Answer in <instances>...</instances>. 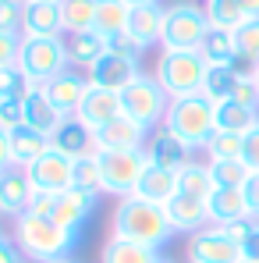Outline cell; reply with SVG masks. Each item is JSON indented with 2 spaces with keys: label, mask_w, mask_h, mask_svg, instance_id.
Returning a JSON list of instances; mask_svg holds the SVG:
<instances>
[{
  "label": "cell",
  "mask_w": 259,
  "mask_h": 263,
  "mask_svg": "<svg viewBox=\"0 0 259 263\" xmlns=\"http://www.w3.org/2000/svg\"><path fill=\"white\" fill-rule=\"evenodd\" d=\"M11 238L14 246L25 253V260L32 263H53V260H64L78 249L82 242V231H71L64 224L50 217H39V214H22V217L11 220Z\"/></svg>",
  "instance_id": "obj_1"
},
{
  "label": "cell",
  "mask_w": 259,
  "mask_h": 263,
  "mask_svg": "<svg viewBox=\"0 0 259 263\" xmlns=\"http://www.w3.org/2000/svg\"><path fill=\"white\" fill-rule=\"evenodd\" d=\"M110 235L128 238V242H138V246H149V249H164L177 231H174L171 217H167V206L149 203V199H142V196H125V199H117V206H114Z\"/></svg>",
  "instance_id": "obj_2"
},
{
  "label": "cell",
  "mask_w": 259,
  "mask_h": 263,
  "mask_svg": "<svg viewBox=\"0 0 259 263\" xmlns=\"http://www.w3.org/2000/svg\"><path fill=\"white\" fill-rule=\"evenodd\" d=\"M164 128L171 135H177L192 153H199V149H206V142L213 139V132H216V103L206 100L203 92L177 96V100L167 103Z\"/></svg>",
  "instance_id": "obj_3"
},
{
  "label": "cell",
  "mask_w": 259,
  "mask_h": 263,
  "mask_svg": "<svg viewBox=\"0 0 259 263\" xmlns=\"http://www.w3.org/2000/svg\"><path fill=\"white\" fill-rule=\"evenodd\" d=\"M206 57L199 50H160L156 57V82L164 86V92L177 100V96H192L199 92L206 82Z\"/></svg>",
  "instance_id": "obj_4"
},
{
  "label": "cell",
  "mask_w": 259,
  "mask_h": 263,
  "mask_svg": "<svg viewBox=\"0 0 259 263\" xmlns=\"http://www.w3.org/2000/svg\"><path fill=\"white\" fill-rule=\"evenodd\" d=\"M18 64L36 86H46L50 79H57L61 71L71 68L68 36H22Z\"/></svg>",
  "instance_id": "obj_5"
},
{
  "label": "cell",
  "mask_w": 259,
  "mask_h": 263,
  "mask_svg": "<svg viewBox=\"0 0 259 263\" xmlns=\"http://www.w3.org/2000/svg\"><path fill=\"white\" fill-rule=\"evenodd\" d=\"M206 29H210V18H206L203 4H195V0H174V4H167V14H164L160 50H199Z\"/></svg>",
  "instance_id": "obj_6"
},
{
  "label": "cell",
  "mask_w": 259,
  "mask_h": 263,
  "mask_svg": "<svg viewBox=\"0 0 259 263\" xmlns=\"http://www.w3.org/2000/svg\"><path fill=\"white\" fill-rule=\"evenodd\" d=\"M117 96H121V114H125V118L146 125L149 132L164 125V114H167L171 96L156 82V75H138V79H135L125 92H117Z\"/></svg>",
  "instance_id": "obj_7"
},
{
  "label": "cell",
  "mask_w": 259,
  "mask_h": 263,
  "mask_svg": "<svg viewBox=\"0 0 259 263\" xmlns=\"http://www.w3.org/2000/svg\"><path fill=\"white\" fill-rule=\"evenodd\" d=\"M99 160V181H103V196H135L138 178L146 171V149H128V153H96Z\"/></svg>",
  "instance_id": "obj_8"
},
{
  "label": "cell",
  "mask_w": 259,
  "mask_h": 263,
  "mask_svg": "<svg viewBox=\"0 0 259 263\" xmlns=\"http://www.w3.org/2000/svg\"><path fill=\"white\" fill-rule=\"evenodd\" d=\"M185 260L188 263H242L245 256H242L238 242H234L220 224H206L203 231L188 235Z\"/></svg>",
  "instance_id": "obj_9"
},
{
  "label": "cell",
  "mask_w": 259,
  "mask_h": 263,
  "mask_svg": "<svg viewBox=\"0 0 259 263\" xmlns=\"http://www.w3.org/2000/svg\"><path fill=\"white\" fill-rule=\"evenodd\" d=\"M71 171H75V160L50 146L29 167V181H32L36 192H64V189H71Z\"/></svg>",
  "instance_id": "obj_10"
},
{
  "label": "cell",
  "mask_w": 259,
  "mask_h": 263,
  "mask_svg": "<svg viewBox=\"0 0 259 263\" xmlns=\"http://www.w3.org/2000/svg\"><path fill=\"white\" fill-rule=\"evenodd\" d=\"M149 142V128L131 121V118H117L107 128L96 132V153H128V149H146Z\"/></svg>",
  "instance_id": "obj_11"
},
{
  "label": "cell",
  "mask_w": 259,
  "mask_h": 263,
  "mask_svg": "<svg viewBox=\"0 0 259 263\" xmlns=\"http://www.w3.org/2000/svg\"><path fill=\"white\" fill-rule=\"evenodd\" d=\"M146 160L149 164H156V167H167V171H181V167H188L192 160H195V153L177 139V135H171V132L164 128H153L149 132V142H146Z\"/></svg>",
  "instance_id": "obj_12"
},
{
  "label": "cell",
  "mask_w": 259,
  "mask_h": 263,
  "mask_svg": "<svg viewBox=\"0 0 259 263\" xmlns=\"http://www.w3.org/2000/svg\"><path fill=\"white\" fill-rule=\"evenodd\" d=\"M89 82L99 89H110V92H125V89L142 75V64L138 61H128V57H117V53H107L99 57L92 68L86 71Z\"/></svg>",
  "instance_id": "obj_13"
},
{
  "label": "cell",
  "mask_w": 259,
  "mask_h": 263,
  "mask_svg": "<svg viewBox=\"0 0 259 263\" xmlns=\"http://www.w3.org/2000/svg\"><path fill=\"white\" fill-rule=\"evenodd\" d=\"M32 181H29V171L25 167H7L0 171V217L14 220L22 217L32 203Z\"/></svg>",
  "instance_id": "obj_14"
},
{
  "label": "cell",
  "mask_w": 259,
  "mask_h": 263,
  "mask_svg": "<svg viewBox=\"0 0 259 263\" xmlns=\"http://www.w3.org/2000/svg\"><path fill=\"white\" fill-rule=\"evenodd\" d=\"M75 118H78V121H82L89 132L107 128L110 121H117V118H121V96H117V92H110V89L89 86L86 100H82V107L75 110Z\"/></svg>",
  "instance_id": "obj_15"
},
{
  "label": "cell",
  "mask_w": 259,
  "mask_h": 263,
  "mask_svg": "<svg viewBox=\"0 0 259 263\" xmlns=\"http://www.w3.org/2000/svg\"><path fill=\"white\" fill-rule=\"evenodd\" d=\"M96 203H99V196H96V192L64 189V192H57V203H53L50 220H57V224L71 228V231H82V224L96 214Z\"/></svg>",
  "instance_id": "obj_16"
},
{
  "label": "cell",
  "mask_w": 259,
  "mask_h": 263,
  "mask_svg": "<svg viewBox=\"0 0 259 263\" xmlns=\"http://www.w3.org/2000/svg\"><path fill=\"white\" fill-rule=\"evenodd\" d=\"M89 75L86 71H78V68H68V71H61L57 79H50L43 86V92L57 103V110L61 114H75L78 107H82V100H86L89 92Z\"/></svg>",
  "instance_id": "obj_17"
},
{
  "label": "cell",
  "mask_w": 259,
  "mask_h": 263,
  "mask_svg": "<svg viewBox=\"0 0 259 263\" xmlns=\"http://www.w3.org/2000/svg\"><path fill=\"white\" fill-rule=\"evenodd\" d=\"M50 142H53V149H61L64 157H86V153H96V132H89L75 114H68L64 121H61V128L50 135Z\"/></svg>",
  "instance_id": "obj_18"
},
{
  "label": "cell",
  "mask_w": 259,
  "mask_h": 263,
  "mask_svg": "<svg viewBox=\"0 0 259 263\" xmlns=\"http://www.w3.org/2000/svg\"><path fill=\"white\" fill-rule=\"evenodd\" d=\"M164 14H167L164 4H142V7H131L128 32L142 43V50L160 46V40H164Z\"/></svg>",
  "instance_id": "obj_19"
},
{
  "label": "cell",
  "mask_w": 259,
  "mask_h": 263,
  "mask_svg": "<svg viewBox=\"0 0 259 263\" xmlns=\"http://www.w3.org/2000/svg\"><path fill=\"white\" fill-rule=\"evenodd\" d=\"M22 103H25V125L36 128V132H43V135H53V132L61 128V121L68 118V114L57 110V103L43 92V86H36Z\"/></svg>",
  "instance_id": "obj_20"
},
{
  "label": "cell",
  "mask_w": 259,
  "mask_h": 263,
  "mask_svg": "<svg viewBox=\"0 0 259 263\" xmlns=\"http://www.w3.org/2000/svg\"><path fill=\"white\" fill-rule=\"evenodd\" d=\"M206 214H210V224H234V220L252 217L242 189H213V196L206 199Z\"/></svg>",
  "instance_id": "obj_21"
},
{
  "label": "cell",
  "mask_w": 259,
  "mask_h": 263,
  "mask_svg": "<svg viewBox=\"0 0 259 263\" xmlns=\"http://www.w3.org/2000/svg\"><path fill=\"white\" fill-rule=\"evenodd\" d=\"M167 217H171L177 235H195V231H203L210 224L206 203L203 199H192V196H181V192L167 203Z\"/></svg>",
  "instance_id": "obj_22"
},
{
  "label": "cell",
  "mask_w": 259,
  "mask_h": 263,
  "mask_svg": "<svg viewBox=\"0 0 259 263\" xmlns=\"http://www.w3.org/2000/svg\"><path fill=\"white\" fill-rule=\"evenodd\" d=\"M22 36H64L57 0H25V32Z\"/></svg>",
  "instance_id": "obj_23"
},
{
  "label": "cell",
  "mask_w": 259,
  "mask_h": 263,
  "mask_svg": "<svg viewBox=\"0 0 259 263\" xmlns=\"http://www.w3.org/2000/svg\"><path fill=\"white\" fill-rule=\"evenodd\" d=\"M135 196H142V199H149V203L167 206L174 196H177V175H174V171H167V167L146 164V171H142V178H138Z\"/></svg>",
  "instance_id": "obj_24"
},
{
  "label": "cell",
  "mask_w": 259,
  "mask_h": 263,
  "mask_svg": "<svg viewBox=\"0 0 259 263\" xmlns=\"http://www.w3.org/2000/svg\"><path fill=\"white\" fill-rule=\"evenodd\" d=\"M50 146H53L50 135L29 128V125H22V128L11 132V160H14V167H25V171H29Z\"/></svg>",
  "instance_id": "obj_25"
},
{
  "label": "cell",
  "mask_w": 259,
  "mask_h": 263,
  "mask_svg": "<svg viewBox=\"0 0 259 263\" xmlns=\"http://www.w3.org/2000/svg\"><path fill=\"white\" fill-rule=\"evenodd\" d=\"M68 50H71V68L89 71L99 57H107V36L96 32V29L75 32V36H68Z\"/></svg>",
  "instance_id": "obj_26"
},
{
  "label": "cell",
  "mask_w": 259,
  "mask_h": 263,
  "mask_svg": "<svg viewBox=\"0 0 259 263\" xmlns=\"http://www.w3.org/2000/svg\"><path fill=\"white\" fill-rule=\"evenodd\" d=\"M99 263H160V249H149V246H138V242L110 235L103 242Z\"/></svg>",
  "instance_id": "obj_27"
},
{
  "label": "cell",
  "mask_w": 259,
  "mask_h": 263,
  "mask_svg": "<svg viewBox=\"0 0 259 263\" xmlns=\"http://www.w3.org/2000/svg\"><path fill=\"white\" fill-rule=\"evenodd\" d=\"M216 189L213 175H210V160H192L188 167L177 171V192L181 196H192V199H210Z\"/></svg>",
  "instance_id": "obj_28"
},
{
  "label": "cell",
  "mask_w": 259,
  "mask_h": 263,
  "mask_svg": "<svg viewBox=\"0 0 259 263\" xmlns=\"http://www.w3.org/2000/svg\"><path fill=\"white\" fill-rule=\"evenodd\" d=\"M259 121L256 107H245L238 100H220L216 103V132H234V135H245Z\"/></svg>",
  "instance_id": "obj_29"
},
{
  "label": "cell",
  "mask_w": 259,
  "mask_h": 263,
  "mask_svg": "<svg viewBox=\"0 0 259 263\" xmlns=\"http://www.w3.org/2000/svg\"><path fill=\"white\" fill-rule=\"evenodd\" d=\"M199 53L206 57V64H234L238 57V46H234V32L231 29H216L210 25L203 43H199Z\"/></svg>",
  "instance_id": "obj_30"
},
{
  "label": "cell",
  "mask_w": 259,
  "mask_h": 263,
  "mask_svg": "<svg viewBox=\"0 0 259 263\" xmlns=\"http://www.w3.org/2000/svg\"><path fill=\"white\" fill-rule=\"evenodd\" d=\"M131 22V4L128 0H96V32L103 36H114V32H125Z\"/></svg>",
  "instance_id": "obj_31"
},
{
  "label": "cell",
  "mask_w": 259,
  "mask_h": 263,
  "mask_svg": "<svg viewBox=\"0 0 259 263\" xmlns=\"http://www.w3.org/2000/svg\"><path fill=\"white\" fill-rule=\"evenodd\" d=\"M57 7H61L64 36L86 32V29L96 25V0H57Z\"/></svg>",
  "instance_id": "obj_32"
},
{
  "label": "cell",
  "mask_w": 259,
  "mask_h": 263,
  "mask_svg": "<svg viewBox=\"0 0 259 263\" xmlns=\"http://www.w3.org/2000/svg\"><path fill=\"white\" fill-rule=\"evenodd\" d=\"M238 71L231 68V64H210L206 68V82H203V96L206 100H213V103H220V100H231L234 96V86H238Z\"/></svg>",
  "instance_id": "obj_33"
},
{
  "label": "cell",
  "mask_w": 259,
  "mask_h": 263,
  "mask_svg": "<svg viewBox=\"0 0 259 263\" xmlns=\"http://www.w3.org/2000/svg\"><path fill=\"white\" fill-rule=\"evenodd\" d=\"M234 242H238V249H242V256L245 260H256L259 263V220L249 217V220H234V224H220Z\"/></svg>",
  "instance_id": "obj_34"
},
{
  "label": "cell",
  "mask_w": 259,
  "mask_h": 263,
  "mask_svg": "<svg viewBox=\"0 0 259 263\" xmlns=\"http://www.w3.org/2000/svg\"><path fill=\"white\" fill-rule=\"evenodd\" d=\"M36 89V82L22 71V64H4L0 68V103L4 100H25Z\"/></svg>",
  "instance_id": "obj_35"
},
{
  "label": "cell",
  "mask_w": 259,
  "mask_h": 263,
  "mask_svg": "<svg viewBox=\"0 0 259 263\" xmlns=\"http://www.w3.org/2000/svg\"><path fill=\"white\" fill-rule=\"evenodd\" d=\"M210 175H213L216 189H242L252 175V167L245 160H210Z\"/></svg>",
  "instance_id": "obj_36"
},
{
  "label": "cell",
  "mask_w": 259,
  "mask_h": 263,
  "mask_svg": "<svg viewBox=\"0 0 259 263\" xmlns=\"http://www.w3.org/2000/svg\"><path fill=\"white\" fill-rule=\"evenodd\" d=\"M71 189H82V192H96V196H103V181H99V160H96V153L75 157Z\"/></svg>",
  "instance_id": "obj_37"
},
{
  "label": "cell",
  "mask_w": 259,
  "mask_h": 263,
  "mask_svg": "<svg viewBox=\"0 0 259 263\" xmlns=\"http://www.w3.org/2000/svg\"><path fill=\"white\" fill-rule=\"evenodd\" d=\"M203 7H206L210 25H216V29H231V32H234V29L245 22L238 0H203Z\"/></svg>",
  "instance_id": "obj_38"
},
{
  "label": "cell",
  "mask_w": 259,
  "mask_h": 263,
  "mask_svg": "<svg viewBox=\"0 0 259 263\" xmlns=\"http://www.w3.org/2000/svg\"><path fill=\"white\" fill-rule=\"evenodd\" d=\"M234 46H238L242 61H249V64L259 68V18H245L234 29Z\"/></svg>",
  "instance_id": "obj_39"
},
{
  "label": "cell",
  "mask_w": 259,
  "mask_h": 263,
  "mask_svg": "<svg viewBox=\"0 0 259 263\" xmlns=\"http://www.w3.org/2000/svg\"><path fill=\"white\" fill-rule=\"evenodd\" d=\"M206 160H242V135L234 132H213V139L206 142Z\"/></svg>",
  "instance_id": "obj_40"
},
{
  "label": "cell",
  "mask_w": 259,
  "mask_h": 263,
  "mask_svg": "<svg viewBox=\"0 0 259 263\" xmlns=\"http://www.w3.org/2000/svg\"><path fill=\"white\" fill-rule=\"evenodd\" d=\"M0 32H25V0H0Z\"/></svg>",
  "instance_id": "obj_41"
},
{
  "label": "cell",
  "mask_w": 259,
  "mask_h": 263,
  "mask_svg": "<svg viewBox=\"0 0 259 263\" xmlns=\"http://www.w3.org/2000/svg\"><path fill=\"white\" fill-rule=\"evenodd\" d=\"M107 53H117V57H128V61H138L146 50H142V43L131 36L128 29L125 32H114V36H107Z\"/></svg>",
  "instance_id": "obj_42"
},
{
  "label": "cell",
  "mask_w": 259,
  "mask_h": 263,
  "mask_svg": "<svg viewBox=\"0 0 259 263\" xmlns=\"http://www.w3.org/2000/svg\"><path fill=\"white\" fill-rule=\"evenodd\" d=\"M25 125V103L22 100H4L0 103V128L4 132H14Z\"/></svg>",
  "instance_id": "obj_43"
},
{
  "label": "cell",
  "mask_w": 259,
  "mask_h": 263,
  "mask_svg": "<svg viewBox=\"0 0 259 263\" xmlns=\"http://www.w3.org/2000/svg\"><path fill=\"white\" fill-rule=\"evenodd\" d=\"M242 160H245L252 171H259V121L242 135Z\"/></svg>",
  "instance_id": "obj_44"
},
{
  "label": "cell",
  "mask_w": 259,
  "mask_h": 263,
  "mask_svg": "<svg viewBox=\"0 0 259 263\" xmlns=\"http://www.w3.org/2000/svg\"><path fill=\"white\" fill-rule=\"evenodd\" d=\"M18 53H22V36L0 32V68L4 64H18Z\"/></svg>",
  "instance_id": "obj_45"
},
{
  "label": "cell",
  "mask_w": 259,
  "mask_h": 263,
  "mask_svg": "<svg viewBox=\"0 0 259 263\" xmlns=\"http://www.w3.org/2000/svg\"><path fill=\"white\" fill-rule=\"evenodd\" d=\"M53 203H57V192H32L29 214H39V217H50V214H53Z\"/></svg>",
  "instance_id": "obj_46"
},
{
  "label": "cell",
  "mask_w": 259,
  "mask_h": 263,
  "mask_svg": "<svg viewBox=\"0 0 259 263\" xmlns=\"http://www.w3.org/2000/svg\"><path fill=\"white\" fill-rule=\"evenodd\" d=\"M242 192H245V203H249L252 217L259 220V171H252V175H249V181L242 185Z\"/></svg>",
  "instance_id": "obj_47"
},
{
  "label": "cell",
  "mask_w": 259,
  "mask_h": 263,
  "mask_svg": "<svg viewBox=\"0 0 259 263\" xmlns=\"http://www.w3.org/2000/svg\"><path fill=\"white\" fill-rule=\"evenodd\" d=\"M0 263H25V253L14 246V238H4L0 242Z\"/></svg>",
  "instance_id": "obj_48"
},
{
  "label": "cell",
  "mask_w": 259,
  "mask_h": 263,
  "mask_svg": "<svg viewBox=\"0 0 259 263\" xmlns=\"http://www.w3.org/2000/svg\"><path fill=\"white\" fill-rule=\"evenodd\" d=\"M7 167H14V160H11V132L0 128V171H7Z\"/></svg>",
  "instance_id": "obj_49"
},
{
  "label": "cell",
  "mask_w": 259,
  "mask_h": 263,
  "mask_svg": "<svg viewBox=\"0 0 259 263\" xmlns=\"http://www.w3.org/2000/svg\"><path fill=\"white\" fill-rule=\"evenodd\" d=\"M242 4V14L245 18H259V0H238Z\"/></svg>",
  "instance_id": "obj_50"
},
{
  "label": "cell",
  "mask_w": 259,
  "mask_h": 263,
  "mask_svg": "<svg viewBox=\"0 0 259 263\" xmlns=\"http://www.w3.org/2000/svg\"><path fill=\"white\" fill-rule=\"evenodd\" d=\"M4 238H11V228H7V224H4V217H0V242H4Z\"/></svg>",
  "instance_id": "obj_51"
},
{
  "label": "cell",
  "mask_w": 259,
  "mask_h": 263,
  "mask_svg": "<svg viewBox=\"0 0 259 263\" xmlns=\"http://www.w3.org/2000/svg\"><path fill=\"white\" fill-rule=\"evenodd\" d=\"M131 7H142V4H160V0H128Z\"/></svg>",
  "instance_id": "obj_52"
},
{
  "label": "cell",
  "mask_w": 259,
  "mask_h": 263,
  "mask_svg": "<svg viewBox=\"0 0 259 263\" xmlns=\"http://www.w3.org/2000/svg\"><path fill=\"white\" fill-rule=\"evenodd\" d=\"M53 263H78L75 256H64V260H53Z\"/></svg>",
  "instance_id": "obj_53"
},
{
  "label": "cell",
  "mask_w": 259,
  "mask_h": 263,
  "mask_svg": "<svg viewBox=\"0 0 259 263\" xmlns=\"http://www.w3.org/2000/svg\"><path fill=\"white\" fill-rule=\"evenodd\" d=\"M160 263H174V260H167V256H160Z\"/></svg>",
  "instance_id": "obj_54"
},
{
  "label": "cell",
  "mask_w": 259,
  "mask_h": 263,
  "mask_svg": "<svg viewBox=\"0 0 259 263\" xmlns=\"http://www.w3.org/2000/svg\"><path fill=\"white\" fill-rule=\"evenodd\" d=\"M242 263H256V260H242Z\"/></svg>",
  "instance_id": "obj_55"
},
{
  "label": "cell",
  "mask_w": 259,
  "mask_h": 263,
  "mask_svg": "<svg viewBox=\"0 0 259 263\" xmlns=\"http://www.w3.org/2000/svg\"><path fill=\"white\" fill-rule=\"evenodd\" d=\"M256 82H259V68H256Z\"/></svg>",
  "instance_id": "obj_56"
}]
</instances>
